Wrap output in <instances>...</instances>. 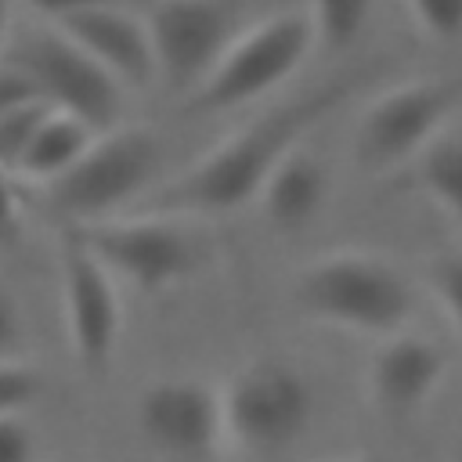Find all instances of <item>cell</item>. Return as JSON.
<instances>
[{"mask_svg": "<svg viewBox=\"0 0 462 462\" xmlns=\"http://www.w3.org/2000/svg\"><path fill=\"white\" fill-rule=\"evenodd\" d=\"M43 22H51V25H58V22H65V18H72V14H83V11H90V7H105V4H123V0H25Z\"/></svg>", "mask_w": 462, "mask_h": 462, "instance_id": "obj_23", "label": "cell"}, {"mask_svg": "<svg viewBox=\"0 0 462 462\" xmlns=\"http://www.w3.org/2000/svg\"><path fill=\"white\" fill-rule=\"evenodd\" d=\"M448 375V354L422 332H393L368 357V401L390 422L415 419Z\"/></svg>", "mask_w": 462, "mask_h": 462, "instance_id": "obj_12", "label": "cell"}, {"mask_svg": "<svg viewBox=\"0 0 462 462\" xmlns=\"http://www.w3.org/2000/svg\"><path fill=\"white\" fill-rule=\"evenodd\" d=\"M343 462H372V458H343Z\"/></svg>", "mask_w": 462, "mask_h": 462, "instance_id": "obj_26", "label": "cell"}, {"mask_svg": "<svg viewBox=\"0 0 462 462\" xmlns=\"http://www.w3.org/2000/svg\"><path fill=\"white\" fill-rule=\"evenodd\" d=\"M14 173L0 166V242L18 231V195H14Z\"/></svg>", "mask_w": 462, "mask_h": 462, "instance_id": "obj_24", "label": "cell"}, {"mask_svg": "<svg viewBox=\"0 0 462 462\" xmlns=\"http://www.w3.org/2000/svg\"><path fill=\"white\" fill-rule=\"evenodd\" d=\"M25 343V314L14 296V289L0 278V361L18 357V346Z\"/></svg>", "mask_w": 462, "mask_h": 462, "instance_id": "obj_22", "label": "cell"}, {"mask_svg": "<svg viewBox=\"0 0 462 462\" xmlns=\"http://www.w3.org/2000/svg\"><path fill=\"white\" fill-rule=\"evenodd\" d=\"M162 170V137L152 126L119 123L101 130L79 162L43 191L69 224L119 217L134 199H144Z\"/></svg>", "mask_w": 462, "mask_h": 462, "instance_id": "obj_3", "label": "cell"}, {"mask_svg": "<svg viewBox=\"0 0 462 462\" xmlns=\"http://www.w3.org/2000/svg\"><path fill=\"white\" fill-rule=\"evenodd\" d=\"M462 105V79H411L383 90L354 126V159L368 173L408 166L433 137L448 130V119Z\"/></svg>", "mask_w": 462, "mask_h": 462, "instance_id": "obj_7", "label": "cell"}, {"mask_svg": "<svg viewBox=\"0 0 462 462\" xmlns=\"http://www.w3.org/2000/svg\"><path fill=\"white\" fill-rule=\"evenodd\" d=\"M58 29L65 36H72L94 61H101L123 87L141 90L152 79H159L148 22L137 18L134 11H126L123 4L90 7L83 14L58 22Z\"/></svg>", "mask_w": 462, "mask_h": 462, "instance_id": "obj_13", "label": "cell"}, {"mask_svg": "<svg viewBox=\"0 0 462 462\" xmlns=\"http://www.w3.org/2000/svg\"><path fill=\"white\" fill-rule=\"evenodd\" d=\"M58 278H61V314H65L69 350L83 372H105L123 336L119 278L72 231H65L61 238Z\"/></svg>", "mask_w": 462, "mask_h": 462, "instance_id": "obj_11", "label": "cell"}, {"mask_svg": "<svg viewBox=\"0 0 462 462\" xmlns=\"http://www.w3.org/2000/svg\"><path fill=\"white\" fill-rule=\"evenodd\" d=\"M357 76H336L271 112L256 116L253 123L238 126L217 148L199 155L177 177L155 184L144 202L148 213H173V217H224L249 202H256L271 170L346 97Z\"/></svg>", "mask_w": 462, "mask_h": 462, "instance_id": "obj_1", "label": "cell"}, {"mask_svg": "<svg viewBox=\"0 0 462 462\" xmlns=\"http://www.w3.org/2000/svg\"><path fill=\"white\" fill-rule=\"evenodd\" d=\"M69 231L119 282H126L144 296L188 282L209 260L206 238L188 224V217H173V213H137V217L119 213L108 220L69 224Z\"/></svg>", "mask_w": 462, "mask_h": 462, "instance_id": "obj_4", "label": "cell"}, {"mask_svg": "<svg viewBox=\"0 0 462 462\" xmlns=\"http://www.w3.org/2000/svg\"><path fill=\"white\" fill-rule=\"evenodd\" d=\"M134 426L166 462H217L227 448L224 397L195 375L152 379L134 401Z\"/></svg>", "mask_w": 462, "mask_h": 462, "instance_id": "obj_10", "label": "cell"}, {"mask_svg": "<svg viewBox=\"0 0 462 462\" xmlns=\"http://www.w3.org/2000/svg\"><path fill=\"white\" fill-rule=\"evenodd\" d=\"M11 43V0H0V54Z\"/></svg>", "mask_w": 462, "mask_h": 462, "instance_id": "obj_25", "label": "cell"}, {"mask_svg": "<svg viewBox=\"0 0 462 462\" xmlns=\"http://www.w3.org/2000/svg\"><path fill=\"white\" fill-rule=\"evenodd\" d=\"M11 65L22 69L36 94L61 112L79 116L97 134L119 126L123 116V83L94 61L72 36H65L58 25H36L14 40Z\"/></svg>", "mask_w": 462, "mask_h": 462, "instance_id": "obj_8", "label": "cell"}, {"mask_svg": "<svg viewBox=\"0 0 462 462\" xmlns=\"http://www.w3.org/2000/svg\"><path fill=\"white\" fill-rule=\"evenodd\" d=\"M36 433L25 415H0V462H32Z\"/></svg>", "mask_w": 462, "mask_h": 462, "instance_id": "obj_21", "label": "cell"}, {"mask_svg": "<svg viewBox=\"0 0 462 462\" xmlns=\"http://www.w3.org/2000/svg\"><path fill=\"white\" fill-rule=\"evenodd\" d=\"M97 137V130L90 123H83L72 112L61 108H47V116L36 123V130L29 134L18 162H14V177L18 180H32V184H51L61 173H69L79 155L90 148V141Z\"/></svg>", "mask_w": 462, "mask_h": 462, "instance_id": "obj_15", "label": "cell"}, {"mask_svg": "<svg viewBox=\"0 0 462 462\" xmlns=\"http://www.w3.org/2000/svg\"><path fill=\"white\" fill-rule=\"evenodd\" d=\"M332 199V173L325 159L303 144H296L263 180L256 206L271 231L278 235H303L314 220H321Z\"/></svg>", "mask_w": 462, "mask_h": 462, "instance_id": "obj_14", "label": "cell"}, {"mask_svg": "<svg viewBox=\"0 0 462 462\" xmlns=\"http://www.w3.org/2000/svg\"><path fill=\"white\" fill-rule=\"evenodd\" d=\"M415 25L433 43H458L462 40V0H404Z\"/></svg>", "mask_w": 462, "mask_h": 462, "instance_id": "obj_19", "label": "cell"}, {"mask_svg": "<svg viewBox=\"0 0 462 462\" xmlns=\"http://www.w3.org/2000/svg\"><path fill=\"white\" fill-rule=\"evenodd\" d=\"M430 285H433V296H437L440 310L448 314V321L462 336V249H448L433 260Z\"/></svg>", "mask_w": 462, "mask_h": 462, "instance_id": "obj_20", "label": "cell"}, {"mask_svg": "<svg viewBox=\"0 0 462 462\" xmlns=\"http://www.w3.org/2000/svg\"><path fill=\"white\" fill-rule=\"evenodd\" d=\"M227 448L253 458L292 451L314 422V386L285 357H253L220 390Z\"/></svg>", "mask_w": 462, "mask_h": 462, "instance_id": "obj_6", "label": "cell"}, {"mask_svg": "<svg viewBox=\"0 0 462 462\" xmlns=\"http://www.w3.org/2000/svg\"><path fill=\"white\" fill-rule=\"evenodd\" d=\"M289 296L307 321L375 339L404 332L415 314L411 278L393 260L361 249L314 256L292 274Z\"/></svg>", "mask_w": 462, "mask_h": 462, "instance_id": "obj_2", "label": "cell"}, {"mask_svg": "<svg viewBox=\"0 0 462 462\" xmlns=\"http://www.w3.org/2000/svg\"><path fill=\"white\" fill-rule=\"evenodd\" d=\"M314 47V25L307 11H278L256 25H245L213 72L184 97V112L220 116L245 108L292 79Z\"/></svg>", "mask_w": 462, "mask_h": 462, "instance_id": "obj_5", "label": "cell"}, {"mask_svg": "<svg viewBox=\"0 0 462 462\" xmlns=\"http://www.w3.org/2000/svg\"><path fill=\"white\" fill-rule=\"evenodd\" d=\"M43 393V372L22 357L0 361V415H25Z\"/></svg>", "mask_w": 462, "mask_h": 462, "instance_id": "obj_18", "label": "cell"}, {"mask_svg": "<svg viewBox=\"0 0 462 462\" xmlns=\"http://www.w3.org/2000/svg\"><path fill=\"white\" fill-rule=\"evenodd\" d=\"M411 184L430 195L444 213L462 220V134L433 137L411 162Z\"/></svg>", "mask_w": 462, "mask_h": 462, "instance_id": "obj_16", "label": "cell"}, {"mask_svg": "<svg viewBox=\"0 0 462 462\" xmlns=\"http://www.w3.org/2000/svg\"><path fill=\"white\" fill-rule=\"evenodd\" d=\"M375 0H310L307 18L314 25V43L325 54H346L368 29Z\"/></svg>", "mask_w": 462, "mask_h": 462, "instance_id": "obj_17", "label": "cell"}, {"mask_svg": "<svg viewBox=\"0 0 462 462\" xmlns=\"http://www.w3.org/2000/svg\"><path fill=\"white\" fill-rule=\"evenodd\" d=\"M144 22L159 79L188 97L245 29V0H155Z\"/></svg>", "mask_w": 462, "mask_h": 462, "instance_id": "obj_9", "label": "cell"}]
</instances>
